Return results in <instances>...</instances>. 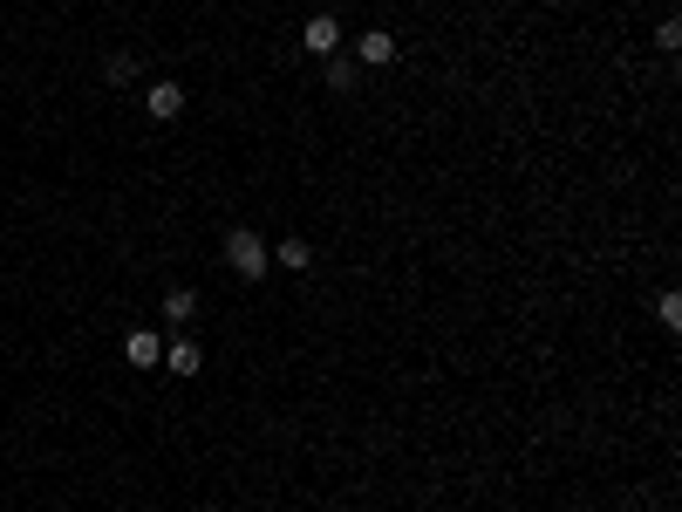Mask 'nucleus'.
<instances>
[{
    "mask_svg": "<svg viewBox=\"0 0 682 512\" xmlns=\"http://www.w3.org/2000/svg\"><path fill=\"white\" fill-rule=\"evenodd\" d=\"M226 267L239 280H266V267H273V246H266L253 226H232L226 233Z\"/></svg>",
    "mask_w": 682,
    "mask_h": 512,
    "instance_id": "nucleus-1",
    "label": "nucleus"
},
{
    "mask_svg": "<svg viewBox=\"0 0 682 512\" xmlns=\"http://www.w3.org/2000/svg\"><path fill=\"white\" fill-rule=\"evenodd\" d=\"M123 355H130V369H164V335L157 328H130L123 335Z\"/></svg>",
    "mask_w": 682,
    "mask_h": 512,
    "instance_id": "nucleus-2",
    "label": "nucleus"
},
{
    "mask_svg": "<svg viewBox=\"0 0 682 512\" xmlns=\"http://www.w3.org/2000/svg\"><path fill=\"white\" fill-rule=\"evenodd\" d=\"M301 41H307V55H314V62H328V55H341V21H335V14H314Z\"/></svg>",
    "mask_w": 682,
    "mask_h": 512,
    "instance_id": "nucleus-3",
    "label": "nucleus"
},
{
    "mask_svg": "<svg viewBox=\"0 0 682 512\" xmlns=\"http://www.w3.org/2000/svg\"><path fill=\"white\" fill-rule=\"evenodd\" d=\"M389 62H396V35H382V28L355 35V69H389Z\"/></svg>",
    "mask_w": 682,
    "mask_h": 512,
    "instance_id": "nucleus-4",
    "label": "nucleus"
},
{
    "mask_svg": "<svg viewBox=\"0 0 682 512\" xmlns=\"http://www.w3.org/2000/svg\"><path fill=\"white\" fill-rule=\"evenodd\" d=\"M144 110H151L157 123L185 117V89H178V82H144Z\"/></svg>",
    "mask_w": 682,
    "mask_h": 512,
    "instance_id": "nucleus-5",
    "label": "nucleus"
},
{
    "mask_svg": "<svg viewBox=\"0 0 682 512\" xmlns=\"http://www.w3.org/2000/svg\"><path fill=\"white\" fill-rule=\"evenodd\" d=\"M164 369H171V376H198V369H205V349H198L191 335H178V342H164Z\"/></svg>",
    "mask_w": 682,
    "mask_h": 512,
    "instance_id": "nucleus-6",
    "label": "nucleus"
},
{
    "mask_svg": "<svg viewBox=\"0 0 682 512\" xmlns=\"http://www.w3.org/2000/svg\"><path fill=\"white\" fill-rule=\"evenodd\" d=\"M273 267H287V274H314V246H307L301 233L280 239V246H273Z\"/></svg>",
    "mask_w": 682,
    "mask_h": 512,
    "instance_id": "nucleus-7",
    "label": "nucleus"
},
{
    "mask_svg": "<svg viewBox=\"0 0 682 512\" xmlns=\"http://www.w3.org/2000/svg\"><path fill=\"white\" fill-rule=\"evenodd\" d=\"M164 321H171V328H191V321H198V287H171V294H164Z\"/></svg>",
    "mask_w": 682,
    "mask_h": 512,
    "instance_id": "nucleus-8",
    "label": "nucleus"
},
{
    "mask_svg": "<svg viewBox=\"0 0 682 512\" xmlns=\"http://www.w3.org/2000/svg\"><path fill=\"white\" fill-rule=\"evenodd\" d=\"M355 82H362V69H355V55H328V89H335V96H348Z\"/></svg>",
    "mask_w": 682,
    "mask_h": 512,
    "instance_id": "nucleus-9",
    "label": "nucleus"
},
{
    "mask_svg": "<svg viewBox=\"0 0 682 512\" xmlns=\"http://www.w3.org/2000/svg\"><path fill=\"white\" fill-rule=\"evenodd\" d=\"M103 82H110V89H123V82H137V55H130V48H116L110 62H103Z\"/></svg>",
    "mask_w": 682,
    "mask_h": 512,
    "instance_id": "nucleus-10",
    "label": "nucleus"
},
{
    "mask_svg": "<svg viewBox=\"0 0 682 512\" xmlns=\"http://www.w3.org/2000/svg\"><path fill=\"white\" fill-rule=\"evenodd\" d=\"M655 321H662V328H682V294H676V287L655 301Z\"/></svg>",
    "mask_w": 682,
    "mask_h": 512,
    "instance_id": "nucleus-11",
    "label": "nucleus"
},
{
    "mask_svg": "<svg viewBox=\"0 0 682 512\" xmlns=\"http://www.w3.org/2000/svg\"><path fill=\"white\" fill-rule=\"evenodd\" d=\"M655 48L676 55V48H682V21H662V28H655Z\"/></svg>",
    "mask_w": 682,
    "mask_h": 512,
    "instance_id": "nucleus-12",
    "label": "nucleus"
}]
</instances>
